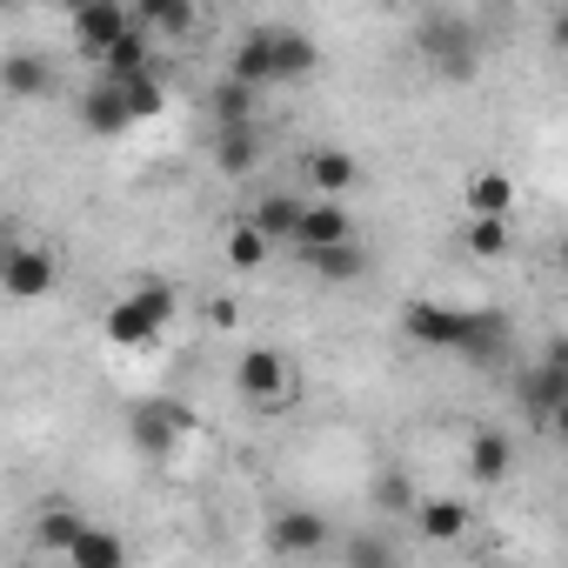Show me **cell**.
Returning a JSON list of instances; mask_svg holds the SVG:
<instances>
[{"label":"cell","instance_id":"cell-1","mask_svg":"<svg viewBox=\"0 0 568 568\" xmlns=\"http://www.w3.org/2000/svg\"><path fill=\"white\" fill-rule=\"evenodd\" d=\"M402 335L415 348L435 355H462V362H501L508 355V322L495 308H448V302H408L402 308Z\"/></svg>","mask_w":568,"mask_h":568},{"label":"cell","instance_id":"cell-2","mask_svg":"<svg viewBox=\"0 0 568 568\" xmlns=\"http://www.w3.org/2000/svg\"><path fill=\"white\" fill-rule=\"evenodd\" d=\"M174 315H181V295H174V281H161V274H148V281H134V288L108 308V342L114 348H154L168 328H174Z\"/></svg>","mask_w":568,"mask_h":568},{"label":"cell","instance_id":"cell-3","mask_svg":"<svg viewBox=\"0 0 568 568\" xmlns=\"http://www.w3.org/2000/svg\"><path fill=\"white\" fill-rule=\"evenodd\" d=\"M234 388H241L247 408H288V402L302 395V375H295V362L281 355V348H241Z\"/></svg>","mask_w":568,"mask_h":568},{"label":"cell","instance_id":"cell-4","mask_svg":"<svg viewBox=\"0 0 568 568\" xmlns=\"http://www.w3.org/2000/svg\"><path fill=\"white\" fill-rule=\"evenodd\" d=\"M128 428H134V448L161 462V455H174V448L194 435V408H187V402H174V395H148V402H134Z\"/></svg>","mask_w":568,"mask_h":568},{"label":"cell","instance_id":"cell-5","mask_svg":"<svg viewBox=\"0 0 568 568\" xmlns=\"http://www.w3.org/2000/svg\"><path fill=\"white\" fill-rule=\"evenodd\" d=\"M267 548H274L281 561H315L322 548H335V521H328L322 508H281V515L267 521Z\"/></svg>","mask_w":568,"mask_h":568},{"label":"cell","instance_id":"cell-6","mask_svg":"<svg viewBox=\"0 0 568 568\" xmlns=\"http://www.w3.org/2000/svg\"><path fill=\"white\" fill-rule=\"evenodd\" d=\"M54 281H61L54 247H41V241H14L8 247V267H0V295L8 302H41V295H54Z\"/></svg>","mask_w":568,"mask_h":568},{"label":"cell","instance_id":"cell-7","mask_svg":"<svg viewBox=\"0 0 568 568\" xmlns=\"http://www.w3.org/2000/svg\"><path fill=\"white\" fill-rule=\"evenodd\" d=\"M422 48L435 54V68H442L448 81H468V74H475V21H462V14H428V21H422Z\"/></svg>","mask_w":568,"mask_h":568},{"label":"cell","instance_id":"cell-8","mask_svg":"<svg viewBox=\"0 0 568 568\" xmlns=\"http://www.w3.org/2000/svg\"><path fill=\"white\" fill-rule=\"evenodd\" d=\"M521 402H528L535 422H561V408H568V362H561V342L541 348V362H535L528 382H521Z\"/></svg>","mask_w":568,"mask_h":568},{"label":"cell","instance_id":"cell-9","mask_svg":"<svg viewBox=\"0 0 568 568\" xmlns=\"http://www.w3.org/2000/svg\"><path fill=\"white\" fill-rule=\"evenodd\" d=\"M68 28H74V48H81L88 61H108V48L134 28V14L121 8V0H88V8H74Z\"/></svg>","mask_w":568,"mask_h":568},{"label":"cell","instance_id":"cell-10","mask_svg":"<svg viewBox=\"0 0 568 568\" xmlns=\"http://www.w3.org/2000/svg\"><path fill=\"white\" fill-rule=\"evenodd\" d=\"M415 535L428 541V548H455L468 528H475V515H468V501L462 495H415Z\"/></svg>","mask_w":568,"mask_h":568},{"label":"cell","instance_id":"cell-11","mask_svg":"<svg viewBox=\"0 0 568 568\" xmlns=\"http://www.w3.org/2000/svg\"><path fill=\"white\" fill-rule=\"evenodd\" d=\"M462 214H468V221H515V174L475 168V174L462 181Z\"/></svg>","mask_w":568,"mask_h":568},{"label":"cell","instance_id":"cell-12","mask_svg":"<svg viewBox=\"0 0 568 568\" xmlns=\"http://www.w3.org/2000/svg\"><path fill=\"white\" fill-rule=\"evenodd\" d=\"M342 241H362L348 201H302V221H295L288 247H342Z\"/></svg>","mask_w":568,"mask_h":568},{"label":"cell","instance_id":"cell-13","mask_svg":"<svg viewBox=\"0 0 568 568\" xmlns=\"http://www.w3.org/2000/svg\"><path fill=\"white\" fill-rule=\"evenodd\" d=\"M0 94L8 101H48L54 94V61L21 48V54H0Z\"/></svg>","mask_w":568,"mask_h":568},{"label":"cell","instance_id":"cell-14","mask_svg":"<svg viewBox=\"0 0 568 568\" xmlns=\"http://www.w3.org/2000/svg\"><path fill=\"white\" fill-rule=\"evenodd\" d=\"M227 81L247 88V94L274 88V28H247V34H241V48H234V61H227Z\"/></svg>","mask_w":568,"mask_h":568},{"label":"cell","instance_id":"cell-15","mask_svg":"<svg viewBox=\"0 0 568 568\" xmlns=\"http://www.w3.org/2000/svg\"><path fill=\"white\" fill-rule=\"evenodd\" d=\"M302 174H308L315 201H342V194H355V181H362V168H355L348 148H315V154L302 161Z\"/></svg>","mask_w":568,"mask_h":568},{"label":"cell","instance_id":"cell-16","mask_svg":"<svg viewBox=\"0 0 568 568\" xmlns=\"http://www.w3.org/2000/svg\"><path fill=\"white\" fill-rule=\"evenodd\" d=\"M508 468H515V435L508 428H475L468 435V481L495 488V481H508Z\"/></svg>","mask_w":568,"mask_h":568},{"label":"cell","instance_id":"cell-17","mask_svg":"<svg viewBox=\"0 0 568 568\" xmlns=\"http://www.w3.org/2000/svg\"><path fill=\"white\" fill-rule=\"evenodd\" d=\"M81 128L94 134V141H114V134H128L134 121H128V108H121V88L114 81H94L88 94H81Z\"/></svg>","mask_w":568,"mask_h":568},{"label":"cell","instance_id":"cell-18","mask_svg":"<svg viewBox=\"0 0 568 568\" xmlns=\"http://www.w3.org/2000/svg\"><path fill=\"white\" fill-rule=\"evenodd\" d=\"M241 221H247V227H254L267 247H274V241H295V221H302V194H261V201H254Z\"/></svg>","mask_w":568,"mask_h":568},{"label":"cell","instance_id":"cell-19","mask_svg":"<svg viewBox=\"0 0 568 568\" xmlns=\"http://www.w3.org/2000/svg\"><path fill=\"white\" fill-rule=\"evenodd\" d=\"M295 261L322 281H362L368 274V247L362 241H342V247H295Z\"/></svg>","mask_w":568,"mask_h":568},{"label":"cell","instance_id":"cell-20","mask_svg":"<svg viewBox=\"0 0 568 568\" xmlns=\"http://www.w3.org/2000/svg\"><path fill=\"white\" fill-rule=\"evenodd\" d=\"M81 528H88V515H81V508H68V501H54V508H41V515H34V528H28V535H34V548H41V555H68V548L81 541Z\"/></svg>","mask_w":568,"mask_h":568},{"label":"cell","instance_id":"cell-21","mask_svg":"<svg viewBox=\"0 0 568 568\" xmlns=\"http://www.w3.org/2000/svg\"><path fill=\"white\" fill-rule=\"evenodd\" d=\"M61 561H68V568H128V541H121L114 528H94V521H88L81 541H74Z\"/></svg>","mask_w":568,"mask_h":568},{"label":"cell","instance_id":"cell-22","mask_svg":"<svg viewBox=\"0 0 568 568\" xmlns=\"http://www.w3.org/2000/svg\"><path fill=\"white\" fill-rule=\"evenodd\" d=\"M134 74H154V41H148L141 28H128V34L108 48V61H101V81H134Z\"/></svg>","mask_w":568,"mask_h":568},{"label":"cell","instance_id":"cell-23","mask_svg":"<svg viewBox=\"0 0 568 568\" xmlns=\"http://www.w3.org/2000/svg\"><path fill=\"white\" fill-rule=\"evenodd\" d=\"M214 168H221L227 181L254 174V168H261V134H254V128H221V134H214Z\"/></svg>","mask_w":568,"mask_h":568},{"label":"cell","instance_id":"cell-24","mask_svg":"<svg viewBox=\"0 0 568 568\" xmlns=\"http://www.w3.org/2000/svg\"><path fill=\"white\" fill-rule=\"evenodd\" d=\"M315 41L308 34H295V28H274V81H302V74H315Z\"/></svg>","mask_w":568,"mask_h":568},{"label":"cell","instance_id":"cell-25","mask_svg":"<svg viewBox=\"0 0 568 568\" xmlns=\"http://www.w3.org/2000/svg\"><path fill=\"white\" fill-rule=\"evenodd\" d=\"M134 28L154 41V34H194V8H181V0H141Z\"/></svg>","mask_w":568,"mask_h":568},{"label":"cell","instance_id":"cell-26","mask_svg":"<svg viewBox=\"0 0 568 568\" xmlns=\"http://www.w3.org/2000/svg\"><path fill=\"white\" fill-rule=\"evenodd\" d=\"M121 88V108H128V121L141 128V121H154L161 108H168V88H161V74H134V81H114Z\"/></svg>","mask_w":568,"mask_h":568},{"label":"cell","instance_id":"cell-27","mask_svg":"<svg viewBox=\"0 0 568 568\" xmlns=\"http://www.w3.org/2000/svg\"><path fill=\"white\" fill-rule=\"evenodd\" d=\"M221 254H227V267L254 274V267H267V254H274V247H267V241H261L247 221H234V227H227V241H221Z\"/></svg>","mask_w":568,"mask_h":568},{"label":"cell","instance_id":"cell-28","mask_svg":"<svg viewBox=\"0 0 568 568\" xmlns=\"http://www.w3.org/2000/svg\"><path fill=\"white\" fill-rule=\"evenodd\" d=\"M342 568H395V541L388 535H348L342 541Z\"/></svg>","mask_w":568,"mask_h":568},{"label":"cell","instance_id":"cell-29","mask_svg":"<svg viewBox=\"0 0 568 568\" xmlns=\"http://www.w3.org/2000/svg\"><path fill=\"white\" fill-rule=\"evenodd\" d=\"M254 101H261V94L221 81V88H214V121H221V128H254Z\"/></svg>","mask_w":568,"mask_h":568},{"label":"cell","instance_id":"cell-30","mask_svg":"<svg viewBox=\"0 0 568 568\" xmlns=\"http://www.w3.org/2000/svg\"><path fill=\"white\" fill-rule=\"evenodd\" d=\"M462 247H468V254H481V261H495V254H508V221H468V234H462Z\"/></svg>","mask_w":568,"mask_h":568},{"label":"cell","instance_id":"cell-31","mask_svg":"<svg viewBox=\"0 0 568 568\" xmlns=\"http://www.w3.org/2000/svg\"><path fill=\"white\" fill-rule=\"evenodd\" d=\"M375 501H382L388 515H408V508H415V488H408V475H395V468H388V475H375Z\"/></svg>","mask_w":568,"mask_h":568},{"label":"cell","instance_id":"cell-32","mask_svg":"<svg viewBox=\"0 0 568 568\" xmlns=\"http://www.w3.org/2000/svg\"><path fill=\"white\" fill-rule=\"evenodd\" d=\"M207 322L214 328H234V302H207Z\"/></svg>","mask_w":568,"mask_h":568},{"label":"cell","instance_id":"cell-33","mask_svg":"<svg viewBox=\"0 0 568 568\" xmlns=\"http://www.w3.org/2000/svg\"><path fill=\"white\" fill-rule=\"evenodd\" d=\"M8 247H14V241H8V234H0V267H8Z\"/></svg>","mask_w":568,"mask_h":568}]
</instances>
